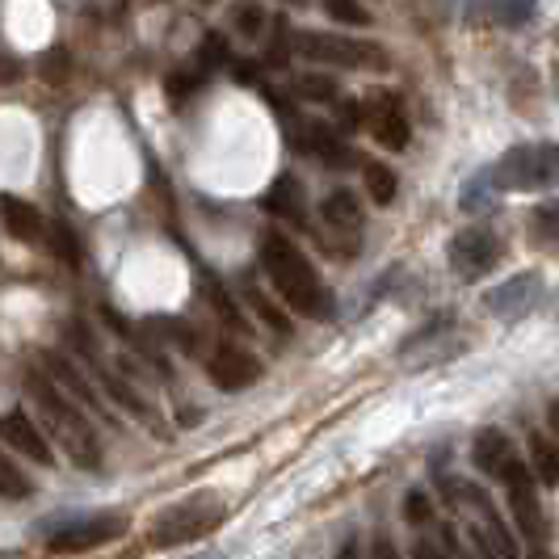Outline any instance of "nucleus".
Instances as JSON below:
<instances>
[{"label":"nucleus","instance_id":"nucleus-16","mask_svg":"<svg viewBox=\"0 0 559 559\" xmlns=\"http://www.w3.org/2000/svg\"><path fill=\"white\" fill-rule=\"evenodd\" d=\"M472 459H476V467L484 472V476H501V467L513 459L509 438H504L501 429H479L476 447H472Z\"/></svg>","mask_w":559,"mask_h":559},{"label":"nucleus","instance_id":"nucleus-15","mask_svg":"<svg viewBox=\"0 0 559 559\" xmlns=\"http://www.w3.org/2000/svg\"><path fill=\"white\" fill-rule=\"evenodd\" d=\"M324 224L333 227V231H349V236H358V227H362V202L354 190H333V194L324 198Z\"/></svg>","mask_w":559,"mask_h":559},{"label":"nucleus","instance_id":"nucleus-3","mask_svg":"<svg viewBox=\"0 0 559 559\" xmlns=\"http://www.w3.org/2000/svg\"><path fill=\"white\" fill-rule=\"evenodd\" d=\"M497 190H551L559 186V143H522L509 147L497 168Z\"/></svg>","mask_w":559,"mask_h":559},{"label":"nucleus","instance_id":"nucleus-13","mask_svg":"<svg viewBox=\"0 0 559 559\" xmlns=\"http://www.w3.org/2000/svg\"><path fill=\"white\" fill-rule=\"evenodd\" d=\"M47 370H51V379H56L59 388L72 395V400H81L88 413H97L102 420H114L110 413H106V400H102V392H97V388H93V383H88V379H84L81 370L68 362L63 354H47Z\"/></svg>","mask_w":559,"mask_h":559},{"label":"nucleus","instance_id":"nucleus-26","mask_svg":"<svg viewBox=\"0 0 559 559\" xmlns=\"http://www.w3.org/2000/svg\"><path fill=\"white\" fill-rule=\"evenodd\" d=\"M538 13V0H492V17L501 26H526Z\"/></svg>","mask_w":559,"mask_h":559},{"label":"nucleus","instance_id":"nucleus-24","mask_svg":"<svg viewBox=\"0 0 559 559\" xmlns=\"http://www.w3.org/2000/svg\"><path fill=\"white\" fill-rule=\"evenodd\" d=\"M295 93H299L304 102H333L336 93H341V84H336V76H329V72H311V76H299V81H295Z\"/></svg>","mask_w":559,"mask_h":559},{"label":"nucleus","instance_id":"nucleus-6","mask_svg":"<svg viewBox=\"0 0 559 559\" xmlns=\"http://www.w3.org/2000/svg\"><path fill=\"white\" fill-rule=\"evenodd\" d=\"M127 513H93V518H81V522H68L59 534H51L47 551L51 556H76V551H93V547H106L114 538L127 534Z\"/></svg>","mask_w":559,"mask_h":559},{"label":"nucleus","instance_id":"nucleus-11","mask_svg":"<svg viewBox=\"0 0 559 559\" xmlns=\"http://www.w3.org/2000/svg\"><path fill=\"white\" fill-rule=\"evenodd\" d=\"M366 127H370V135L383 143L388 152H404L408 147V118L400 114V102H395L392 93H374L370 102H366Z\"/></svg>","mask_w":559,"mask_h":559},{"label":"nucleus","instance_id":"nucleus-21","mask_svg":"<svg viewBox=\"0 0 559 559\" xmlns=\"http://www.w3.org/2000/svg\"><path fill=\"white\" fill-rule=\"evenodd\" d=\"M531 236L538 240V245H543V249H556L559 252V198L543 202V206H534Z\"/></svg>","mask_w":559,"mask_h":559},{"label":"nucleus","instance_id":"nucleus-9","mask_svg":"<svg viewBox=\"0 0 559 559\" xmlns=\"http://www.w3.org/2000/svg\"><path fill=\"white\" fill-rule=\"evenodd\" d=\"M538 295H543V278H538L534 270H526V274H513L509 282L492 286V290L484 295V308L492 311L497 320H522V316L534 311Z\"/></svg>","mask_w":559,"mask_h":559},{"label":"nucleus","instance_id":"nucleus-28","mask_svg":"<svg viewBox=\"0 0 559 559\" xmlns=\"http://www.w3.org/2000/svg\"><path fill=\"white\" fill-rule=\"evenodd\" d=\"M231 26L240 29L245 38H261L265 34V9L261 4H240L236 17H231Z\"/></svg>","mask_w":559,"mask_h":559},{"label":"nucleus","instance_id":"nucleus-40","mask_svg":"<svg viewBox=\"0 0 559 559\" xmlns=\"http://www.w3.org/2000/svg\"><path fill=\"white\" fill-rule=\"evenodd\" d=\"M551 425H556V429H559V400H556V404H551Z\"/></svg>","mask_w":559,"mask_h":559},{"label":"nucleus","instance_id":"nucleus-39","mask_svg":"<svg viewBox=\"0 0 559 559\" xmlns=\"http://www.w3.org/2000/svg\"><path fill=\"white\" fill-rule=\"evenodd\" d=\"M526 559H551V551H547V547H534V551Z\"/></svg>","mask_w":559,"mask_h":559},{"label":"nucleus","instance_id":"nucleus-7","mask_svg":"<svg viewBox=\"0 0 559 559\" xmlns=\"http://www.w3.org/2000/svg\"><path fill=\"white\" fill-rule=\"evenodd\" d=\"M447 257H450V270H454L459 278L476 282L497 270V261H501V240H497L488 227H463V231H454Z\"/></svg>","mask_w":559,"mask_h":559},{"label":"nucleus","instance_id":"nucleus-22","mask_svg":"<svg viewBox=\"0 0 559 559\" xmlns=\"http://www.w3.org/2000/svg\"><path fill=\"white\" fill-rule=\"evenodd\" d=\"M97 379L106 383V395H110V400H118L122 408H131L135 417L152 420V404H147V400H143V395L135 392V388H127V383H122L118 374H110V370H102V366H97Z\"/></svg>","mask_w":559,"mask_h":559},{"label":"nucleus","instance_id":"nucleus-4","mask_svg":"<svg viewBox=\"0 0 559 559\" xmlns=\"http://www.w3.org/2000/svg\"><path fill=\"white\" fill-rule=\"evenodd\" d=\"M224 522V504L215 497H194V501L168 504L165 513H156L152 522V543L156 547H186L202 534H211Z\"/></svg>","mask_w":559,"mask_h":559},{"label":"nucleus","instance_id":"nucleus-37","mask_svg":"<svg viewBox=\"0 0 559 559\" xmlns=\"http://www.w3.org/2000/svg\"><path fill=\"white\" fill-rule=\"evenodd\" d=\"M413 559H447V551H442L438 543H429V538H417V547H413Z\"/></svg>","mask_w":559,"mask_h":559},{"label":"nucleus","instance_id":"nucleus-38","mask_svg":"<svg viewBox=\"0 0 559 559\" xmlns=\"http://www.w3.org/2000/svg\"><path fill=\"white\" fill-rule=\"evenodd\" d=\"M374 559H395V547L388 543V538H379V543H374Z\"/></svg>","mask_w":559,"mask_h":559},{"label":"nucleus","instance_id":"nucleus-30","mask_svg":"<svg viewBox=\"0 0 559 559\" xmlns=\"http://www.w3.org/2000/svg\"><path fill=\"white\" fill-rule=\"evenodd\" d=\"M404 518H408L413 526H425V522H433V501H429L425 492H408V497H404Z\"/></svg>","mask_w":559,"mask_h":559},{"label":"nucleus","instance_id":"nucleus-27","mask_svg":"<svg viewBox=\"0 0 559 559\" xmlns=\"http://www.w3.org/2000/svg\"><path fill=\"white\" fill-rule=\"evenodd\" d=\"M324 4V13L341 22V26H370V13H366L358 0H320Z\"/></svg>","mask_w":559,"mask_h":559},{"label":"nucleus","instance_id":"nucleus-20","mask_svg":"<svg viewBox=\"0 0 559 559\" xmlns=\"http://www.w3.org/2000/svg\"><path fill=\"white\" fill-rule=\"evenodd\" d=\"M362 181H366V194L374 198L379 206H392L395 202V190H400V177H395L388 165H379V160H370L362 168Z\"/></svg>","mask_w":559,"mask_h":559},{"label":"nucleus","instance_id":"nucleus-25","mask_svg":"<svg viewBox=\"0 0 559 559\" xmlns=\"http://www.w3.org/2000/svg\"><path fill=\"white\" fill-rule=\"evenodd\" d=\"M224 63H231V51H227L224 34H206L202 43H198V72H215V68H224Z\"/></svg>","mask_w":559,"mask_h":559},{"label":"nucleus","instance_id":"nucleus-19","mask_svg":"<svg viewBox=\"0 0 559 559\" xmlns=\"http://www.w3.org/2000/svg\"><path fill=\"white\" fill-rule=\"evenodd\" d=\"M531 467L534 476H538V484H547V488L559 484V447L547 442L543 433H531Z\"/></svg>","mask_w":559,"mask_h":559},{"label":"nucleus","instance_id":"nucleus-23","mask_svg":"<svg viewBox=\"0 0 559 559\" xmlns=\"http://www.w3.org/2000/svg\"><path fill=\"white\" fill-rule=\"evenodd\" d=\"M29 492H34V484L22 476V467L9 454H0V497L4 501H26Z\"/></svg>","mask_w":559,"mask_h":559},{"label":"nucleus","instance_id":"nucleus-33","mask_svg":"<svg viewBox=\"0 0 559 559\" xmlns=\"http://www.w3.org/2000/svg\"><path fill=\"white\" fill-rule=\"evenodd\" d=\"M290 47H295V43H286V22L278 17V22H274V38H270V51H265V59H270V63H282Z\"/></svg>","mask_w":559,"mask_h":559},{"label":"nucleus","instance_id":"nucleus-34","mask_svg":"<svg viewBox=\"0 0 559 559\" xmlns=\"http://www.w3.org/2000/svg\"><path fill=\"white\" fill-rule=\"evenodd\" d=\"M202 84H206V76H202V72H198V76H190V72H177V76H168V93H173V97H186L190 88H202Z\"/></svg>","mask_w":559,"mask_h":559},{"label":"nucleus","instance_id":"nucleus-42","mask_svg":"<svg viewBox=\"0 0 559 559\" xmlns=\"http://www.w3.org/2000/svg\"><path fill=\"white\" fill-rule=\"evenodd\" d=\"M198 4H211V0H198Z\"/></svg>","mask_w":559,"mask_h":559},{"label":"nucleus","instance_id":"nucleus-36","mask_svg":"<svg viewBox=\"0 0 559 559\" xmlns=\"http://www.w3.org/2000/svg\"><path fill=\"white\" fill-rule=\"evenodd\" d=\"M22 59H13V56H0V84H17L22 81Z\"/></svg>","mask_w":559,"mask_h":559},{"label":"nucleus","instance_id":"nucleus-10","mask_svg":"<svg viewBox=\"0 0 559 559\" xmlns=\"http://www.w3.org/2000/svg\"><path fill=\"white\" fill-rule=\"evenodd\" d=\"M206 374L219 392H245L261 379V362L252 358L249 349L240 345H219L211 358H206Z\"/></svg>","mask_w":559,"mask_h":559},{"label":"nucleus","instance_id":"nucleus-12","mask_svg":"<svg viewBox=\"0 0 559 559\" xmlns=\"http://www.w3.org/2000/svg\"><path fill=\"white\" fill-rule=\"evenodd\" d=\"M0 438L17 450V454H26L29 463H38V467H51V463H56L47 433L29 420V413H4V417H0Z\"/></svg>","mask_w":559,"mask_h":559},{"label":"nucleus","instance_id":"nucleus-14","mask_svg":"<svg viewBox=\"0 0 559 559\" xmlns=\"http://www.w3.org/2000/svg\"><path fill=\"white\" fill-rule=\"evenodd\" d=\"M265 211H274L282 219H295V224H304V186H299V177H290V173H282L274 177V186L265 190Z\"/></svg>","mask_w":559,"mask_h":559},{"label":"nucleus","instance_id":"nucleus-35","mask_svg":"<svg viewBox=\"0 0 559 559\" xmlns=\"http://www.w3.org/2000/svg\"><path fill=\"white\" fill-rule=\"evenodd\" d=\"M51 240H56L59 257H68V261H81V252H76V236H72L68 227H56V231H51Z\"/></svg>","mask_w":559,"mask_h":559},{"label":"nucleus","instance_id":"nucleus-41","mask_svg":"<svg viewBox=\"0 0 559 559\" xmlns=\"http://www.w3.org/2000/svg\"><path fill=\"white\" fill-rule=\"evenodd\" d=\"M556 97H559V72H556Z\"/></svg>","mask_w":559,"mask_h":559},{"label":"nucleus","instance_id":"nucleus-1","mask_svg":"<svg viewBox=\"0 0 559 559\" xmlns=\"http://www.w3.org/2000/svg\"><path fill=\"white\" fill-rule=\"evenodd\" d=\"M26 395L34 404V413L43 420V429L56 438L63 454L81 467V472H97L102 467V447H97V429L88 425L76 400L59 388L56 379H47L43 370H29L26 374Z\"/></svg>","mask_w":559,"mask_h":559},{"label":"nucleus","instance_id":"nucleus-32","mask_svg":"<svg viewBox=\"0 0 559 559\" xmlns=\"http://www.w3.org/2000/svg\"><path fill=\"white\" fill-rule=\"evenodd\" d=\"M211 304H215V311H219V320H224V324H231V329H240V333L249 329V324L240 320V308H236V304L227 299V295L219 290V286H211Z\"/></svg>","mask_w":559,"mask_h":559},{"label":"nucleus","instance_id":"nucleus-17","mask_svg":"<svg viewBox=\"0 0 559 559\" xmlns=\"http://www.w3.org/2000/svg\"><path fill=\"white\" fill-rule=\"evenodd\" d=\"M0 215H4V227H9L17 240H38V236L47 231L43 215H38L29 202H22V198H0Z\"/></svg>","mask_w":559,"mask_h":559},{"label":"nucleus","instance_id":"nucleus-31","mask_svg":"<svg viewBox=\"0 0 559 559\" xmlns=\"http://www.w3.org/2000/svg\"><path fill=\"white\" fill-rule=\"evenodd\" d=\"M249 299H252V308H257V316H261V320H265L274 333H282V336L290 333V320H286V316H282V311L274 308L270 299H261V295H249Z\"/></svg>","mask_w":559,"mask_h":559},{"label":"nucleus","instance_id":"nucleus-5","mask_svg":"<svg viewBox=\"0 0 559 559\" xmlns=\"http://www.w3.org/2000/svg\"><path fill=\"white\" fill-rule=\"evenodd\" d=\"M290 43H295L299 56L316 59V63H333V68H374V72L388 68V51L374 47V43H358V38L320 34V29H299Z\"/></svg>","mask_w":559,"mask_h":559},{"label":"nucleus","instance_id":"nucleus-2","mask_svg":"<svg viewBox=\"0 0 559 559\" xmlns=\"http://www.w3.org/2000/svg\"><path fill=\"white\" fill-rule=\"evenodd\" d=\"M261 265H265V278L274 282V290L299 316H311V320H329L333 316V295L324 290L316 265L282 231L261 236Z\"/></svg>","mask_w":559,"mask_h":559},{"label":"nucleus","instance_id":"nucleus-8","mask_svg":"<svg viewBox=\"0 0 559 559\" xmlns=\"http://www.w3.org/2000/svg\"><path fill=\"white\" fill-rule=\"evenodd\" d=\"M504 492H509V509H513V522L526 538H538L543 534V509H538V488H534L531 467L522 459H509L501 467Z\"/></svg>","mask_w":559,"mask_h":559},{"label":"nucleus","instance_id":"nucleus-18","mask_svg":"<svg viewBox=\"0 0 559 559\" xmlns=\"http://www.w3.org/2000/svg\"><path fill=\"white\" fill-rule=\"evenodd\" d=\"M497 177H492V168H479L476 177H467L463 181V190H459V206L467 211V215H484V211H492V202H497Z\"/></svg>","mask_w":559,"mask_h":559},{"label":"nucleus","instance_id":"nucleus-29","mask_svg":"<svg viewBox=\"0 0 559 559\" xmlns=\"http://www.w3.org/2000/svg\"><path fill=\"white\" fill-rule=\"evenodd\" d=\"M68 72H72V59L63 56V51H47V56H43V63H38V76H43V81L47 84H68Z\"/></svg>","mask_w":559,"mask_h":559}]
</instances>
